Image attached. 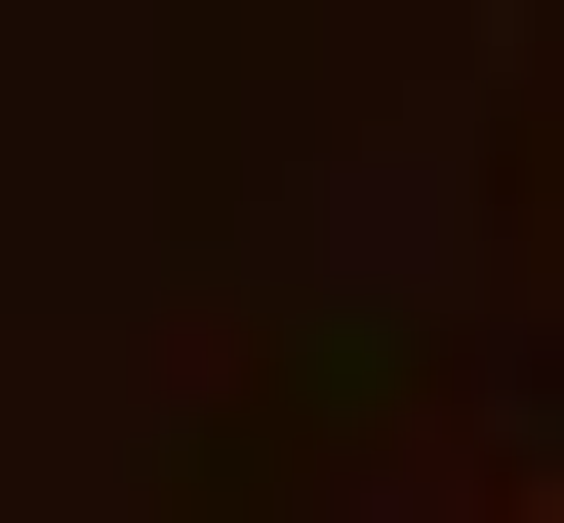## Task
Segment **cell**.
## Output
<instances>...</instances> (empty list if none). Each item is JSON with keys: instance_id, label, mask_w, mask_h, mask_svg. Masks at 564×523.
Returning <instances> with one entry per match:
<instances>
[{"instance_id": "cell-1", "label": "cell", "mask_w": 564, "mask_h": 523, "mask_svg": "<svg viewBox=\"0 0 564 523\" xmlns=\"http://www.w3.org/2000/svg\"><path fill=\"white\" fill-rule=\"evenodd\" d=\"M484 523H564V483H484Z\"/></svg>"}]
</instances>
